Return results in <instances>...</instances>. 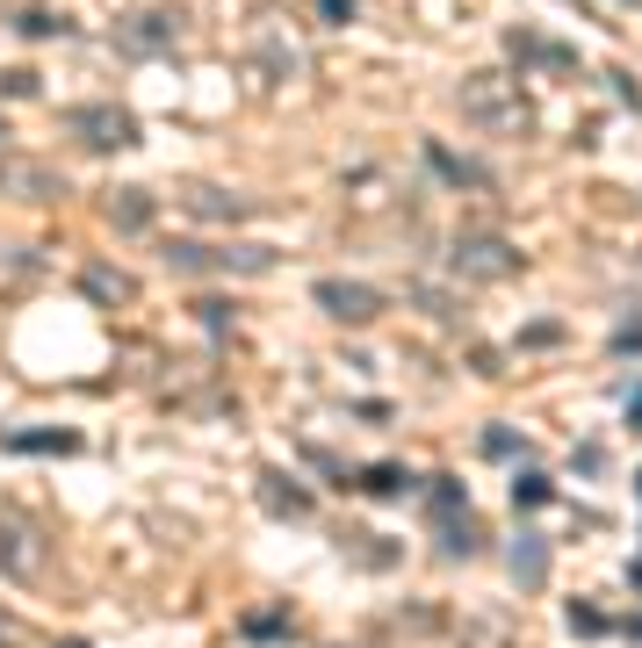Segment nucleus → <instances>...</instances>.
<instances>
[{
    "instance_id": "obj_22",
    "label": "nucleus",
    "mask_w": 642,
    "mask_h": 648,
    "mask_svg": "<svg viewBox=\"0 0 642 648\" xmlns=\"http://www.w3.org/2000/svg\"><path fill=\"white\" fill-rule=\"evenodd\" d=\"M15 30H22V36H51L58 22H51V15H15Z\"/></svg>"
},
{
    "instance_id": "obj_11",
    "label": "nucleus",
    "mask_w": 642,
    "mask_h": 648,
    "mask_svg": "<svg viewBox=\"0 0 642 648\" xmlns=\"http://www.w3.org/2000/svg\"><path fill=\"white\" fill-rule=\"evenodd\" d=\"M261 505L275 519H303V512H311V497L296 490V476H282V468H267V476H261Z\"/></svg>"
},
{
    "instance_id": "obj_18",
    "label": "nucleus",
    "mask_w": 642,
    "mask_h": 648,
    "mask_svg": "<svg viewBox=\"0 0 642 648\" xmlns=\"http://www.w3.org/2000/svg\"><path fill=\"white\" fill-rule=\"evenodd\" d=\"M484 454H491V461H520V454H527V440H520L513 426H491V432H484Z\"/></svg>"
},
{
    "instance_id": "obj_6",
    "label": "nucleus",
    "mask_w": 642,
    "mask_h": 648,
    "mask_svg": "<svg viewBox=\"0 0 642 648\" xmlns=\"http://www.w3.org/2000/svg\"><path fill=\"white\" fill-rule=\"evenodd\" d=\"M0 188L15 195V202H51L66 181H58L51 166H36V159H0Z\"/></svg>"
},
{
    "instance_id": "obj_16",
    "label": "nucleus",
    "mask_w": 642,
    "mask_h": 648,
    "mask_svg": "<svg viewBox=\"0 0 642 648\" xmlns=\"http://www.w3.org/2000/svg\"><path fill=\"white\" fill-rule=\"evenodd\" d=\"M354 490H368V497H398L404 490V468L398 461H376V468H362V483Z\"/></svg>"
},
{
    "instance_id": "obj_1",
    "label": "nucleus",
    "mask_w": 642,
    "mask_h": 648,
    "mask_svg": "<svg viewBox=\"0 0 642 648\" xmlns=\"http://www.w3.org/2000/svg\"><path fill=\"white\" fill-rule=\"evenodd\" d=\"M455 102H462V116L484 137H527L535 130V108H527V94H520L513 72H469Z\"/></svg>"
},
{
    "instance_id": "obj_4",
    "label": "nucleus",
    "mask_w": 642,
    "mask_h": 648,
    "mask_svg": "<svg viewBox=\"0 0 642 648\" xmlns=\"http://www.w3.org/2000/svg\"><path fill=\"white\" fill-rule=\"evenodd\" d=\"M455 274L462 281H505V274H520V253L505 239H462L455 245Z\"/></svg>"
},
{
    "instance_id": "obj_10",
    "label": "nucleus",
    "mask_w": 642,
    "mask_h": 648,
    "mask_svg": "<svg viewBox=\"0 0 642 648\" xmlns=\"http://www.w3.org/2000/svg\"><path fill=\"white\" fill-rule=\"evenodd\" d=\"M188 217L195 223H245V217H253V202L231 195V188H195L188 195Z\"/></svg>"
},
{
    "instance_id": "obj_20",
    "label": "nucleus",
    "mask_w": 642,
    "mask_h": 648,
    "mask_svg": "<svg viewBox=\"0 0 642 648\" xmlns=\"http://www.w3.org/2000/svg\"><path fill=\"white\" fill-rule=\"evenodd\" d=\"M245 634H253V641H282L289 620H282V613H253V620H245Z\"/></svg>"
},
{
    "instance_id": "obj_25",
    "label": "nucleus",
    "mask_w": 642,
    "mask_h": 648,
    "mask_svg": "<svg viewBox=\"0 0 642 648\" xmlns=\"http://www.w3.org/2000/svg\"><path fill=\"white\" fill-rule=\"evenodd\" d=\"M66 648H88V641H66Z\"/></svg>"
},
{
    "instance_id": "obj_15",
    "label": "nucleus",
    "mask_w": 642,
    "mask_h": 648,
    "mask_svg": "<svg viewBox=\"0 0 642 648\" xmlns=\"http://www.w3.org/2000/svg\"><path fill=\"white\" fill-rule=\"evenodd\" d=\"M426 166H434L440 181H455V188H484V173H477V166H462V159H455V152H440V144H426Z\"/></svg>"
},
{
    "instance_id": "obj_19",
    "label": "nucleus",
    "mask_w": 642,
    "mask_h": 648,
    "mask_svg": "<svg viewBox=\"0 0 642 648\" xmlns=\"http://www.w3.org/2000/svg\"><path fill=\"white\" fill-rule=\"evenodd\" d=\"M513 497H520L527 512H541V505L555 497V483H549V476H520V490H513Z\"/></svg>"
},
{
    "instance_id": "obj_26",
    "label": "nucleus",
    "mask_w": 642,
    "mask_h": 648,
    "mask_svg": "<svg viewBox=\"0 0 642 648\" xmlns=\"http://www.w3.org/2000/svg\"><path fill=\"white\" fill-rule=\"evenodd\" d=\"M628 8H635V0H628Z\"/></svg>"
},
{
    "instance_id": "obj_12",
    "label": "nucleus",
    "mask_w": 642,
    "mask_h": 648,
    "mask_svg": "<svg viewBox=\"0 0 642 648\" xmlns=\"http://www.w3.org/2000/svg\"><path fill=\"white\" fill-rule=\"evenodd\" d=\"M513 51L535 58V66H549V72H571V66H577L571 44H549V36H527V30H513Z\"/></svg>"
},
{
    "instance_id": "obj_2",
    "label": "nucleus",
    "mask_w": 642,
    "mask_h": 648,
    "mask_svg": "<svg viewBox=\"0 0 642 648\" xmlns=\"http://www.w3.org/2000/svg\"><path fill=\"white\" fill-rule=\"evenodd\" d=\"M72 137L88 144V152H130L138 144V116L116 102H80L72 108Z\"/></svg>"
},
{
    "instance_id": "obj_17",
    "label": "nucleus",
    "mask_w": 642,
    "mask_h": 648,
    "mask_svg": "<svg viewBox=\"0 0 642 648\" xmlns=\"http://www.w3.org/2000/svg\"><path fill=\"white\" fill-rule=\"evenodd\" d=\"M8 447H15V454H72L80 440H72V432H15Z\"/></svg>"
},
{
    "instance_id": "obj_23",
    "label": "nucleus",
    "mask_w": 642,
    "mask_h": 648,
    "mask_svg": "<svg viewBox=\"0 0 642 648\" xmlns=\"http://www.w3.org/2000/svg\"><path fill=\"white\" fill-rule=\"evenodd\" d=\"M318 15H325V22H347V15H354V0H318Z\"/></svg>"
},
{
    "instance_id": "obj_5",
    "label": "nucleus",
    "mask_w": 642,
    "mask_h": 648,
    "mask_svg": "<svg viewBox=\"0 0 642 648\" xmlns=\"http://www.w3.org/2000/svg\"><path fill=\"white\" fill-rule=\"evenodd\" d=\"M318 310L332 324H368V317H382V289H368V281H318Z\"/></svg>"
},
{
    "instance_id": "obj_24",
    "label": "nucleus",
    "mask_w": 642,
    "mask_h": 648,
    "mask_svg": "<svg viewBox=\"0 0 642 648\" xmlns=\"http://www.w3.org/2000/svg\"><path fill=\"white\" fill-rule=\"evenodd\" d=\"M614 354H642V324H628L621 339H614Z\"/></svg>"
},
{
    "instance_id": "obj_8",
    "label": "nucleus",
    "mask_w": 642,
    "mask_h": 648,
    "mask_svg": "<svg viewBox=\"0 0 642 648\" xmlns=\"http://www.w3.org/2000/svg\"><path fill=\"white\" fill-rule=\"evenodd\" d=\"M102 217L116 223V231H152L159 202H152L145 188H108V195H102Z\"/></svg>"
},
{
    "instance_id": "obj_21",
    "label": "nucleus",
    "mask_w": 642,
    "mask_h": 648,
    "mask_svg": "<svg viewBox=\"0 0 642 648\" xmlns=\"http://www.w3.org/2000/svg\"><path fill=\"white\" fill-rule=\"evenodd\" d=\"M571 627H577V634H607V627H614V620H607V613H599V605H571Z\"/></svg>"
},
{
    "instance_id": "obj_13",
    "label": "nucleus",
    "mask_w": 642,
    "mask_h": 648,
    "mask_svg": "<svg viewBox=\"0 0 642 648\" xmlns=\"http://www.w3.org/2000/svg\"><path fill=\"white\" fill-rule=\"evenodd\" d=\"M80 289H88L94 303H130V274H123V267H88V274H80Z\"/></svg>"
},
{
    "instance_id": "obj_14",
    "label": "nucleus",
    "mask_w": 642,
    "mask_h": 648,
    "mask_svg": "<svg viewBox=\"0 0 642 648\" xmlns=\"http://www.w3.org/2000/svg\"><path fill=\"white\" fill-rule=\"evenodd\" d=\"M541 569H549V541H541V533H520V541H513V577L541 583Z\"/></svg>"
},
{
    "instance_id": "obj_9",
    "label": "nucleus",
    "mask_w": 642,
    "mask_h": 648,
    "mask_svg": "<svg viewBox=\"0 0 642 648\" xmlns=\"http://www.w3.org/2000/svg\"><path fill=\"white\" fill-rule=\"evenodd\" d=\"M116 44L130 58H152V51H167V44H174V15H130L116 30Z\"/></svg>"
},
{
    "instance_id": "obj_3",
    "label": "nucleus",
    "mask_w": 642,
    "mask_h": 648,
    "mask_svg": "<svg viewBox=\"0 0 642 648\" xmlns=\"http://www.w3.org/2000/svg\"><path fill=\"white\" fill-rule=\"evenodd\" d=\"M267 259L275 253H253V245H195V239H181V245H167V267H188V274H267Z\"/></svg>"
},
{
    "instance_id": "obj_7",
    "label": "nucleus",
    "mask_w": 642,
    "mask_h": 648,
    "mask_svg": "<svg viewBox=\"0 0 642 648\" xmlns=\"http://www.w3.org/2000/svg\"><path fill=\"white\" fill-rule=\"evenodd\" d=\"M36 563H44V547H36V526H22V519H0V569L15 583L36 577Z\"/></svg>"
}]
</instances>
